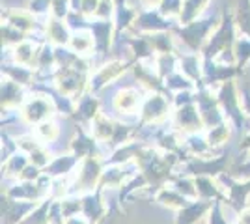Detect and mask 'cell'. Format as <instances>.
Here are the masks:
<instances>
[{
	"label": "cell",
	"instance_id": "obj_6",
	"mask_svg": "<svg viewBox=\"0 0 250 224\" xmlns=\"http://www.w3.org/2000/svg\"><path fill=\"white\" fill-rule=\"evenodd\" d=\"M99 0H81V13L83 15H95Z\"/></svg>",
	"mask_w": 250,
	"mask_h": 224
},
{
	"label": "cell",
	"instance_id": "obj_7",
	"mask_svg": "<svg viewBox=\"0 0 250 224\" xmlns=\"http://www.w3.org/2000/svg\"><path fill=\"white\" fill-rule=\"evenodd\" d=\"M146 8H159V4H161V0H140Z\"/></svg>",
	"mask_w": 250,
	"mask_h": 224
},
{
	"label": "cell",
	"instance_id": "obj_5",
	"mask_svg": "<svg viewBox=\"0 0 250 224\" xmlns=\"http://www.w3.org/2000/svg\"><path fill=\"white\" fill-rule=\"evenodd\" d=\"M28 8L32 13H45L49 11V8H52V0H30Z\"/></svg>",
	"mask_w": 250,
	"mask_h": 224
},
{
	"label": "cell",
	"instance_id": "obj_2",
	"mask_svg": "<svg viewBox=\"0 0 250 224\" xmlns=\"http://www.w3.org/2000/svg\"><path fill=\"white\" fill-rule=\"evenodd\" d=\"M6 17L10 19V24L19 26V28H32L34 26V19L24 11H8Z\"/></svg>",
	"mask_w": 250,
	"mask_h": 224
},
{
	"label": "cell",
	"instance_id": "obj_4",
	"mask_svg": "<svg viewBox=\"0 0 250 224\" xmlns=\"http://www.w3.org/2000/svg\"><path fill=\"white\" fill-rule=\"evenodd\" d=\"M114 11H116L114 0H99V6H97V10H95V15H97V17H103V19H108Z\"/></svg>",
	"mask_w": 250,
	"mask_h": 224
},
{
	"label": "cell",
	"instance_id": "obj_1",
	"mask_svg": "<svg viewBox=\"0 0 250 224\" xmlns=\"http://www.w3.org/2000/svg\"><path fill=\"white\" fill-rule=\"evenodd\" d=\"M211 0H183V10L179 15L181 24H188V22L196 21L198 15H202V11L208 8V4Z\"/></svg>",
	"mask_w": 250,
	"mask_h": 224
},
{
	"label": "cell",
	"instance_id": "obj_3",
	"mask_svg": "<svg viewBox=\"0 0 250 224\" xmlns=\"http://www.w3.org/2000/svg\"><path fill=\"white\" fill-rule=\"evenodd\" d=\"M181 10H183V0H161L159 4V11L163 15H181Z\"/></svg>",
	"mask_w": 250,
	"mask_h": 224
}]
</instances>
